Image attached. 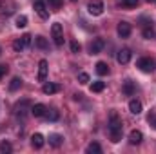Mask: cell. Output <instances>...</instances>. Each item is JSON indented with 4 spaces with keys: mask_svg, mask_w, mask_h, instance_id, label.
Here are the masks:
<instances>
[{
    "mask_svg": "<svg viewBox=\"0 0 156 154\" xmlns=\"http://www.w3.org/2000/svg\"><path fill=\"white\" fill-rule=\"evenodd\" d=\"M47 78V60H40L38 64V80L44 82Z\"/></svg>",
    "mask_w": 156,
    "mask_h": 154,
    "instance_id": "obj_14",
    "label": "cell"
},
{
    "mask_svg": "<svg viewBox=\"0 0 156 154\" xmlns=\"http://www.w3.org/2000/svg\"><path fill=\"white\" fill-rule=\"evenodd\" d=\"M7 73V65H0V80H2V76Z\"/></svg>",
    "mask_w": 156,
    "mask_h": 154,
    "instance_id": "obj_34",
    "label": "cell"
},
{
    "mask_svg": "<svg viewBox=\"0 0 156 154\" xmlns=\"http://www.w3.org/2000/svg\"><path fill=\"white\" fill-rule=\"evenodd\" d=\"M26 26H27V16L26 15L16 16V27H26Z\"/></svg>",
    "mask_w": 156,
    "mask_h": 154,
    "instance_id": "obj_26",
    "label": "cell"
},
{
    "mask_svg": "<svg viewBox=\"0 0 156 154\" xmlns=\"http://www.w3.org/2000/svg\"><path fill=\"white\" fill-rule=\"evenodd\" d=\"M22 87V78L15 76L11 80V83H9V91H16V89H20Z\"/></svg>",
    "mask_w": 156,
    "mask_h": 154,
    "instance_id": "obj_22",
    "label": "cell"
},
{
    "mask_svg": "<svg viewBox=\"0 0 156 154\" xmlns=\"http://www.w3.org/2000/svg\"><path fill=\"white\" fill-rule=\"evenodd\" d=\"M129 111L133 114H140L142 113V102L140 100H131L129 102Z\"/></svg>",
    "mask_w": 156,
    "mask_h": 154,
    "instance_id": "obj_15",
    "label": "cell"
},
{
    "mask_svg": "<svg viewBox=\"0 0 156 154\" xmlns=\"http://www.w3.org/2000/svg\"><path fill=\"white\" fill-rule=\"evenodd\" d=\"M87 152H89V154H100V152H102V147H100L96 142H93V143H89V145H87Z\"/></svg>",
    "mask_w": 156,
    "mask_h": 154,
    "instance_id": "obj_21",
    "label": "cell"
},
{
    "mask_svg": "<svg viewBox=\"0 0 156 154\" xmlns=\"http://www.w3.org/2000/svg\"><path fill=\"white\" fill-rule=\"evenodd\" d=\"M80 49H82V45L78 44L76 40H73V42H71V51H73V53H80Z\"/></svg>",
    "mask_w": 156,
    "mask_h": 154,
    "instance_id": "obj_30",
    "label": "cell"
},
{
    "mask_svg": "<svg viewBox=\"0 0 156 154\" xmlns=\"http://www.w3.org/2000/svg\"><path fill=\"white\" fill-rule=\"evenodd\" d=\"M122 5L123 7H136L138 5V0H122Z\"/></svg>",
    "mask_w": 156,
    "mask_h": 154,
    "instance_id": "obj_29",
    "label": "cell"
},
{
    "mask_svg": "<svg viewBox=\"0 0 156 154\" xmlns=\"http://www.w3.org/2000/svg\"><path fill=\"white\" fill-rule=\"evenodd\" d=\"M49 5L53 9H60L62 7V0H49Z\"/></svg>",
    "mask_w": 156,
    "mask_h": 154,
    "instance_id": "obj_31",
    "label": "cell"
},
{
    "mask_svg": "<svg viewBox=\"0 0 156 154\" xmlns=\"http://www.w3.org/2000/svg\"><path fill=\"white\" fill-rule=\"evenodd\" d=\"M71 2H76V0H71Z\"/></svg>",
    "mask_w": 156,
    "mask_h": 154,
    "instance_id": "obj_35",
    "label": "cell"
},
{
    "mask_svg": "<svg viewBox=\"0 0 156 154\" xmlns=\"http://www.w3.org/2000/svg\"><path fill=\"white\" fill-rule=\"evenodd\" d=\"M96 73H98L100 76L109 75V65H107L105 62H98V64H96Z\"/></svg>",
    "mask_w": 156,
    "mask_h": 154,
    "instance_id": "obj_16",
    "label": "cell"
},
{
    "mask_svg": "<svg viewBox=\"0 0 156 154\" xmlns=\"http://www.w3.org/2000/svg\"><path fill=\"white\" fill-rule=\"evenodd\" d=\"M138 67L144 73H153L154 71V60L153 58H140L138 60Z\"/></svg>",
    "mask_w": 156,
    "mask_h": 154,
    "instance_id": "obj_4",
    "label": "cell"
},
{
    "mask_svg": "<svg viewBox=\"0 0 156 154\" xmlns=\"http://www.w3.org/2000/svg\"><path fill=\"white\" fill-rule=\"evenodd\" d=\"M35 44H37V47H40V49H47V47H49L47 40L44 38V37H37V38H35Z\"/></svg>",
    "mask_w": 156,
    "mask_h": 154,
    "instance_id": "obj_25",
    "label": "cell"
},
{
    "mask_svg": "<svg viewBox=\"0 0 156 154\" xmlns=\"http://www.w3.org/2000/svg\"><path fill=\"white\" fill-rule=\"evenodd\" d=\"M60 91V85L58 83H44V87H42V93L44 94H55V93H58Z\"/></svg>",
    "mask_w": 156,
    "mask_h": 154,
    "instance_id": "obj_13",
    "label": "cell"
},
{
    "mask_svg": "<svg viewBox=\"0 0 156 154\" xmlns=\"http://www.w3.org/2000/svg\"><path fill=\"white\" fill-rule=\"evenodd\" d=\"M0 53H2V51H0Z\"/></svg>",
    "mask_w": 156,
    "mask_h": 154,
    "instance_id": "obj_37",
    "label": "cell"
},
{
    "mask_svg": "<svg viewBox=\"0 0 156 154\" xmlns=\"http://www.w3.org/2000/svg\"><path fill=\"white\" fill-rule=\"evenodd\" d=\"M35 11H37V15H38L40 18H44V20L49 18V11L45 9V4H44L42 0H37V2H35Z\"/></svg>",
    "mask_w": 156,
    "mask_h": 154,
    "instance_id": "obj_8",
    "label": "cell"
},
{
    "mask_svg": "<svg viewBox=\"0 0 156 154\" xmlns=\"http://www.w3.org/2000/svg\"><path fill=\"white\" fill-rule=\"evenodd\" d=\"M105 89V83L104 82H93V85H91V91L93 93H102Z\"/></svg>",
    "mask_w": 156,
    "mask_h": 154,
    "instance_id": "obj_23",
    "label": "cell"
},
{
    "mask_svg": "<svg viewBox=\"0 0 156 154\" xmlns=\"http://www.w3.org/2000/svg\"><path fill=\"white\" fill-rule=\"evenodd\" d=\"M116 60H118V64H122V65L129 64L131 62V51L129 49H120L116 54Z\"/></svg>",
    "mask_w": 156,
    "mask_h": 154,
    "instance_id": "obj_7",
    "label": "cell"
},
{
    "mask_svg": "<svg viewBox=\"0 0 156 154\" xmlns=\"http://www.w3.org/2000/svg\"><path fill=\"white\" fill-rule=\"evenodd\" d=\"M147 121L153 125V129H156V113H151V114L147 116Z\"/></svg>",
    "mask_w": 156,
    "mask_h": 154,
    "instance_id": "obj_32",
    "label": "cell"
},
{
    "mask_svg": "<svg viewBox=\"0 0 156 154\" xmlns=\"http://www.w3.org/2000/svg\"><path fill=\"white\" fill-rule=\"evenodd\" d=\"M22 42H24V45H26V47H27V45H29V44H31V35H27V33H26V35H24V37H22Z\"/></svg>",
    "mask_w": 156,
    "mask_h": 154,
    "instance_id": "obj_33",
    "label": "cell"
},
{
    "mask_svg": "<svg viewBox=\"0 0 156 154\" xmlns=\"http://www.w3.org/2000/svg\"><path fill=\"white\" fill-rule=\"evenodd\" d=\"M45 118H47L49 121H56V120L60 118V113H58L56 109H47V111H45Z\"/></svg>",
    "mask_w": 156,
    "mask_h": 154,
    "instance_id": "obj_19",
    "label": "cell"
},
{
    "mask_svg": "<svg viewBox=\"0 0 156 154\" xmlns=\"http://www.w3.org/2000/svg\"><path fill=\"white\" fill-rule=\"evenodd\" d=\"M147 2H151V0H147Z\"/></svg>",
    "mask_w": 156,
    "mask_h": 154,
    "instance_id": "obj_36",
    "label": "cell"
},
{
    "mask_svg": "<svg viewBox=\"0 0 156 154\" xmlns=\"http://www.w3.org/2000/svg\"><path fill=\"white\" fill-rule=\"evenodd\" d=\"M62 142H64V138H62L60 134H49V143H51L53 147H60Z\"/></svg>",
    "mask_w": 156,
    "mask_h": 154,
    "instance_id": "obj_17",
    "label": "cell"
},
{
    "mask_svg": "<svg viewBox=\"0 0 156 154\" xmlns=\"http://www.w3.org/2000/svg\"><path fill=\"white\" fill-rule=\"evenodd\" d=\"M116 31H118V35H120L122 38H127V37L131 35L133 27H131V24H129V22H120V24H118V27H116Z\"/></svg>",
    "mask_w": 156,
    "mask_h": 154,
    "instance_id": "obj_6",
    "label": "cell"
},
{
    "mask_svg": "<svg viewBox=\"0 0 156 154\" xmlns=\"http://www.w3.org/2000/svg\"><path fill=\"white\" fill-rule=\"evenodd\" d=\"M87 11H89L93 16H100V15L104 13V4H102L100 0H93V2H89Z\"/></svg>",
    "mask_w": 156,
    "mask_h": 154,
    "instance_id": "obj_3",
    "label": "cell"
},
{
    "mask_svg": "<svg viewBox=\"0 0 156 154\" xmlns=\"http://www.w3.org/2000/svg\"><path fill=\"white\" fill-rule=\"evenodd\" d=\"M11 151H13V145H11L9 142H2V143H0V152L2 154H9Z\"/></svg>",
    "mask_w": 156,
    "mask_h": 154,
    "instance_id": "obj_24",
    "label": "cell"
},
{
    "mask_svg": "<svg viewBox=\"0 0 156 154\" xmlns=\"http://www.w3.org/2000/svg\"><path fill=\"white\" fill-rule=\"evenodd\" d=\"M45 111H47V107H45L44 103H37V105L31 107V114L35 116V118H42V116H45Z\"/></svg>",
    "mask_w": 156,
    "mask_h": 154,
    "instance_id": "obj_11",
    "label": "cell"
},
{
    "mask_svg": "<svg viewBox=\"0 0 156 154\" xmlns=\"http://www.w3.org/2000/svg\"><path fill=\"white\" fill-rule=\"evenodd\" d=\"M78 82H80L82 85L89 83V75H87V73H80V75H78Z\"/></svg>",
    "mask_w": 156,
    "mask_h": 154,
    "instance_id": "obj_28",
    "label": "cell"
},
{
    "mask_svg": "<svg viewBox=\"0 0 156 154\" xmlns=\"http://www.w3.org/2000/svg\"><path fill=\"white\" fill-rule=\"evenodd\" d=\"M44 143H45V140H44V136H42L40 132H35V134L31 136V145H33L35 149H42Z\"/></svg>",
    "mask_w": 156,
    "mask_h": 154,
    "instance_id": "obj_12",
    "label": "cell"
},
{
    "mask_svg": "<svg viewBox=\"0 0 156 154\" xmlns=\"http://www.w3.org/2000/svg\"><path fill=\"white\" fill-rule=\"evenodd\" d=\"M104 45H105L104 38H96L93 44H91V45H89V53H91V54H98V53H102Z\"/></svg>",
    "mask_w": 156,
    "mask_h": 154,
    "instance_id": "obj_9",
    "label": "cell"
},
{
    "mask_svg": "<svg viewBox=\"0 0 156 154\" xmlns=\"http://www.w3.org/2000/svg\"><path fill=\"white\" fill-rule=\"evenodd\" d=\"M24 47H26V45H24V42H22V38H20V40H15V42H13V49H15L16 53H20V51H22Z\"/></svg>",
    "mask_w": 156,
    "mask_h": 154,
    "instance_id": "obj_27",
    "label": "cell"
},
{
    "mask_svg": "<svg viewBox=\"0 0 156 154\" xmlns=\"http://www.w3.org/2000/svg\"><path fill=\"white\" fill-rule=\"evenodd\" d=\"M27 109H31V105H29V100H22V102H18L16 105H15V114L16 116H26V111Z\"/></svg>",
    "mask_w": 156,
    "mask_h": 154,
    "instance_id": "obj_5",
    "label": "cell"
},
{
    "mask_svg": "<svg viewBox=\"0 0 156 154\" xmlns=\"http://www.w3.org/2000/svg\"><path fill=\"white\" fill-rule=\"evenodd\" d=\"M122 131H123V125H122V120L120 116L113 111L109 116V134H111V142L118 143L122 140Z\"/></svg>",
    "mask_w": 156,
    "mask_h": 154,
    "instance_id": "obj_1",
    "label": "cell"
},
{
    "mask_svg": "<svg viewBox=\"0 0 156 154\" xmlns=\"http://www.w3.org/2000/svg\"><path fill=\"white\" fill-rule=\"evenodd\" d=\"M51 35H53V40H55V44H56L58 47L64 44V27H62L60 22H55V24L51 26Z\"/></svg>",
    "mask_w": 156,
    "mask_h": 154,
    "instance_id": "obj_2",
    "label": "cell"
},
{
    "mask_svg": "<svg viewBox=\"0 0 156 154\" xmlns=\"http://www.w3.org/2000/svg\"><path fill=\"white\" fill-rule=\"evenodd\" d=\"M142 140H144V134L140 132V131H131L129 132V143L131 145H138V143H142Z\"/></svg>",
    "mask_w": 156,
    "mask_h": 154,
    "instance_id": "obj_10",
    "label": "cell"
},
{
    "mask_svg": "<svg viewBox=\"0 0 156 154\" xmlns=\"http://www.w3.org/2000/svg\"><path fill=\"white\" fill-rule=\"evenodd\" d=\"M133 93H134V85H133V82H131V80H125V82H123V94L131 96Z\"/></svg>",
    "mask_w": 156,
    "mask_h": 154,
    "instance_id": "obj_20",
    "label": "cell"
},
{
    "mask_svg": "<svg viewBox=\"0 0 156 154\" xmlns=\"http://www.w3.org/2000/svg\"><path fill=\"white\" fill-rule=\"evenodd\" d=\"M144 38H147V40L154 38V29H153V24H145V26H144Z\"/></svg>",
    "mask_w": 156,
    "mask_h": 154,
    "instance_id": "obj_18",
    "label": "cell"
}]
</instances>
